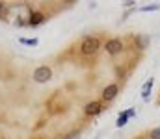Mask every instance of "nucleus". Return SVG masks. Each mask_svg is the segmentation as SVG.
<instances>
[{"instance_id":"nucleus-1","label":"nucleus","mask_w":160,"mask_h":139,"mask_svg":"<svg viewBox=\"0 0 160 139\" xmlns=\"http://www.w3.org/2000/svg\"><path fill=\"white\" fill-rule=\"evenodd\" d=\"M99 48H101V41H99V37H91V35H88V37H84V41L80 43V52H82L84 56H93V54L99 52Z\"/></svg>"},{"instance_id":"nucleus-2","label":"nucleus","mask_w":160,"mask_h":139,"mask_svg":"<svg viewBox=\"0 0 160 139\" xmlns=\"http://www.w3.org/2000/svg\"><path fill=\"white\" fill-rule=\"evenodd\" d=\"M52 78V71H50V67H47V65H41L38 67L36 71H34V80L38 82V84H45V82H48Z\"/></svg>"},{"instance_id":"nucleus-3","label":"nucleus","mask_w":160,"mask_h":139,"mask_svg":"<svg viewBox=\"0 0 160 139\" xmlns=\"http://www.w3.org/2000/svg\"><path fill=\"white\" fill-rule=\"evenodd\" d=\"M104 50L110 54V56H116V54H119L121 50H123V41L121 39H108L106 41V45H104Z\"/></svg>"},{"instance_id":"nucleus-4","label":"nucleus","mask_w":160,"mask_h":139,"mask_svg":"<svg viewBox=\"0 0 160 139\" xmlns=\"http://www.w3.org/2000/svg\"><path fill=\"white\" fill-rule=\"evenodd\" d=\"M118 93H119V86L118 84H110V86H106L102 89V100L104 102H112L118 96Z\"/></svg>"},{"instance_id":"nucleus-5","label":"nucleus","mask_w":160,"mask_h":139,"mask_svg":"<svg viewBox=\"0 0 160 139\" xmlns=\"http://www.w3.org/2000/svg\"><path fill=\"white\" fill-rule=\"evenodd\" d=\"M136 115V108H130V109H127V111H121L119 117H118V121H116V126L118 128H123L127 123H128V119H132Z\"/></svg>"},{"instance_id":"nucleus-6","label":"nucleus","mask_w":160,"mask_h":139,"mask_svg":"<svg viewBox=\"0 0 160 139\" xmlns=\"http://www.w3.org/2000/svg\"><path fill=\"white\" fill-rule=\"evenodd\" d=\"M84 111H86V115L95 117V115H99V113L102 111V104H101V102H88L86 108H84Z\"/></svg>"},{"instance_id":"nucleus-7","label":"nucleus","mask_w":160,"mask_h":139,"mask_svg":"<svg viewBox=\"0 0 160 139\" xmlns=\"http://www.w3.org/2000/svg\"><path fill=\"white\" fill-rule=\"evenodd\" d=\"M45 19H47V17H45L41 11H32L30 17H28V24H30V26H39V24L45 22Z\"/></svg>"},{"instance_id":"nucleus-8","label":"nucleus","mask_w":160,"mask_h":139,"mask_svg":"<svg viewBox=\"0 0 160 139\" xmlns=\"http://www.w3.org/2000/svg\"><path fill=\"white\" fill-rule=\"evenodd\" d=\"M134 43H136V48L138 50H145L149 43H151V39H149V35H145V34H138L136 37H134Z\"/></svg>"},{"instance_id":"nucleus-9","label":"nucleus","mask_w":160,"mask_h":139,"mask_svg":"<svg viewBox=\"0 0 160 139\" xmlns=\"http://www.w3.org/2000/svg\"><path fill=\"white\" fill-rule=\"evenodd\" d=\"M153 84H155V80H153V78H149V80L143 84V87H142V98H143L145 102H149V98H151V89H153Z\"/></svg>"},{"instance_id":"nucleus-10","label":"nucleus","mask_w":160,"mask_h":139,"mask_svg":"<svg viewBox=\"0 0 160 139\" xmlns=\"http://www.w3.org/2000/svg\"><path fill=\"white\" fill-rule=\"evenodd\" d=\"M160 9V4H151V6H143V7H140V11H143V13H149V11H158Z\"/></svg>"},{"instance_id":"nucleus-11","label":"nucleus","mask_w":160,"mask_h":139,"mask_svg":"<svg viewBox=\"0 0 160 139\" xmlns=\"http://www.w3.org/2000/svg\"><path fill=\"white\" fill-rule=\"evenodd\" d=\"M149 137H151V139H160V126H158V128H153V130H151Z\"/></svg>"},{"instance_id":"nucleus-12","label":"nucleus","mask_w":160,"mask_h":139,"mask_svg":"<svg viewBox=\"0 0 160 139\" xmlns=\"http://www.w3.org/2000/svg\"><path fill=\"white\" fill-rule=\"evenodd\" d=\"M21 43H22V45L34 46V45H38V39H21Z\"/></svg>"},{"instance_id":"nucleus-13","label":"nucleus","mask_w":160,"mask_h":139,"mask_svg":"<svg viewBox=\"0 0 160 139\" xmlns=\"http://www.w3.org/2000/svg\"><path fill=\"white\" fill-rule=\"evenodd\" d=\"M134 4H136L134 0H127V2H123V6H125V7H130V6H134Z\"/></svg>"},{"instance_id":"nucleus-14","label":"nucleus","mask_w":160,"mask_h":139,"mask_svg":"<svg viewBox=\"0 0 160 139\" xmlns=\"http://www.w3.org/2000/svg\"><path fill=\"white\" fill-rule=\"evenodd\" d=\"M0 11H2V2H0Z\"/></svg>"}]
</instances>
